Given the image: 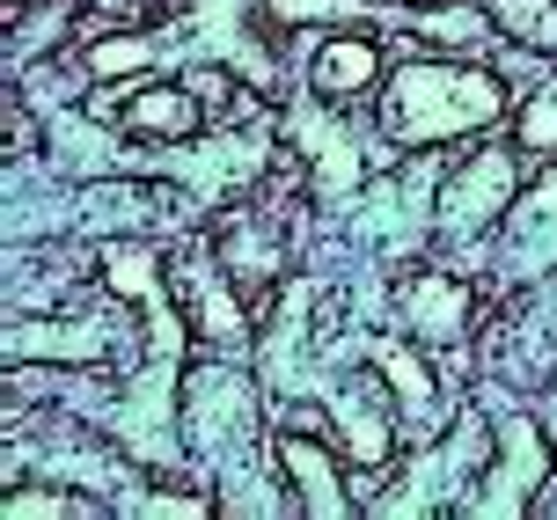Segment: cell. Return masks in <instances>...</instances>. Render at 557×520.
<instances>
[{
  "label": "cell",
  "instance_id": "3957f363",
  "mask_svg": "<svg viewBox=\"0 0 557 520\" xmlns=\"http://www.w3.org/2000/svg\"><path fill=\"white\" fill-rule=\"evenodd\" d=\"M176 294H184V315H191L198 345H221V352H243L250 345V308H243V286L227 278V264L213 257V264H184V278H176Z\"/></svg>",
  "mask_w": 557,
  "mask_h": 520
},
{
  "label": "cell",
  "instance_id": "d6986e66",
  "mask_svg": "<svg viewBox=\"0 0 557 520\" xmlns=\"http://www.w3.org/2000/svg\"><path fill=\"white\" fill-rule=\"evenodd\" d=\"M184 82H191V96H198V103H206V110H221L227 96H235V82H227L221 66H191V74H184Z\"/></svg>",
  "mask_w": 557,
  "mask_h": 520
},
{
  "label": "cell",
  "instance_id": "9a60e30c",
  "mask_svg": "<svg viewBox=\"0 0 557 520\" xmlns=\"http://www.w3.org/2000/svg\"><path fill=\"white\" fill-rule=\"evenodd\" d=\"M147 37L139 29H111V37H96V45H82V66L96 74V82H125V74H147Z\"/></svg>",
  "mask_w": 557,
  "mask_h": 520
},
{
  "label": "cell",
  "instance_id": "8fae6325",
  "mask_svg": "<svg viewBox=\"0 0 557 520\" xmlns=\"http://www.w3.org/2000/svg\"><path fill=\"white\" fill-rule=\"evenodd\" d=\"M337 425H345V447H352V469H389V447H396V425H389V411H382V396L367 382H352V388H337Z\"/></svg>",
  "mask_w": 557,
  "mask_h": 520
},
{
  "label": "cell",
  "instance_id": "7c38bea8",
  "mask_svg": "<svg viewBox=\"0 0 557 520\" xmlns=\"http://www.w3.org/2000/svg\"><path fill=\"white\" fill-rule=\"evenodd\" d=\"M308 82H315V96H367L382 82V45L374 37H323L308 59Z\"/></svg>",
  "mask_w": 557,
  "mask_h": 520
},
{
  "label": "cell",
  "instance_id": "6da1fadb",
  "mask_svg": "<svg viewBox=\"0 0 557 520\" xmlns=\"http://www.w3.org/2000/svg\"><path fill=\"white\" fill-rule=\"evenodd\" d=\"M506 110L499 74L484 66H447V59H418L389 82V110H382V133L396 147H447V139H470L484 133L492 117Z\"/></svg>",
  "mask_w": 557,
  "mask_h": 520
},
{
  "label": "cell",
  "instance_id": "ac0fdd59",
  "mask_svg": "<svg viewBox=\"0 0 557 520\" xmlns=\"http://www.w3.org/2000/svg\"><path fill=\"white\" fill-rule=\"evenodd\" d=\"M96 506L66 492H8V520H88Z\"/></svg>",
  "mask_w": 557,
  "mask_h": 520
},
{
  "label": "cell",
  "instance_id": "4fadbf2b",
  "mask_svg": "<svg viewBox=\"0 0 557 520\" xmlns=\"http://www.w3.org/2000/svg\"><path fill=\"white\" fill-rule=\"evenodd\" d=\"M103 278H111L117 301H154V286H162V257L139 243H111L103 249Z\"/></svg>",
  "mask_w": 557,
  "mask_h": 520
},
{
  "label": "cell",
  "instance_id": "277c9868",
  "mask_svg": "<svg viewBox=\"0 0 557 520\" xmlns=\"http://www.w3.org/2000/svg\"><path fill=\"white\" fill-rule=\"evenodd\" d=\"M213 257L227 264V278H235L243 294H272L278 278H286V235H278L264 213H235V220H221V235H213Z\"/></svg>",
  "mask_w": 557,
  "mask_h": 520
},
{
  "label": "cell",
  "instance_id": "e0dca14e",
  "mask_svg": "<svg viewBox=\"0 0 557 520\" xmlns=\"http://www.w3.org/2000/svg\"><path fill=\"white\" fill-rule=\"evenodd\" d=\"M513 139L529 154H557V88H535L529 103L513 110Z\"/></svg>",
  "mask_w": 557,
  "mask_h": 520
},
{
  "label": "cell",
  "instance_id": "2e32d148",
  "mask_svg": "<svg viewBox=\"0 0 557 520\" xmlns=\"http://www.w3.org/2000/svg\"><path fill=\"white\" fill-rule=\"evenodd\" d=\"M418 29H425L433 45H476V37H484V8H476V0H433V8L418 15Z\"/></svg>",
  "mask_w": 557,
  "mask_h": 520
},
{
  "label": "cell",
  "instance_id": "ffe728a7",
  "mask_svg": "<svg viewBox=\"0 0 557 520\" xmlns=\"http://www.w3.org/2000/svg\"><path fill=\"white\" fill-rule=\"evenodd\" d=\"M535 206H543V213H557V169L543 176V184H535Z\"/></svg>",
  "mask_w": 557,
  "mask_h": 520
},
{
  "label": "cell",
  "instance_id": "52a82bcc",
  "mask_svg": "<svg viewBox=\"0 0 557 520\" xmlns=\"http://www.w3.org/2000/svg\"><path fill=\"white\" fill-rule=\"evenodd\" d=\"M117 117H125L133 139H162V147H176V139H191L198 125H206V103L191 96V82H147Z\"/></svg>",
  "mask_w": 557,
  "mask_h": 520
},
{
  "label": "cell",
  "instance_id": "9c48e42d",
  "mask_svg": "<svg viewBox=\"0 0 557 520\" xmlns=\"http://www.w3.org/2000/svg\"><path fill=\"white\" fill-rule=\"evenodd\" d=\"M374 374H382V388H389L396 411L441 418V382H433V359L418 352V345H404V337H374Z\"/></svg>",
  "mask_w": 557,
  "mask_h": 520
},
{
  "label": "cell",
  "instance_id": "5bb4252c",
  "mask_svg": "<svg viewBox=\"0 0 557 520\" xmlns=\"http://www.w3.org/2000/svg\"><path fill=\"white\" fill-rule=\"evenodd\" d=\"M492 23H499L506 37H521L529 52L557 59V0H492Z\"/></svg>",
  "mask_w": 557,
  "mask_h": 520
},
{
  "label": "cell",
  "instance_id": "30bf717a",
  "mask_svg": "<svg viewBox=\"0 0 557 520\" xmlns=\"http://www.w3.org/2000/svg\"><path fill=\"white\" fill-rule=\"evenodd\" d=\"M404 315L425 345H462V330H470V286L462 278H411L404 286Z\"/></svg>",
  "mask_w": 557,
  "mask_h": 520
},
{
  "label": "cell",
  "instance_id": "5b68a950",
  "mask_svg": "<svg viewBox=\"0 0 557 520\" xmlns=\"http://www.w3.org/2000/svg\"><path fill=\"white\" fill-rule=\"evenodd\" d=\"M278 476L294 484V506H301L308 520H345V513H352V492H345L337 455L323 447V439L286 433V439H278Z\"/></svg>",
  "mask_w": 557,
  "mask_h": 520
},
{
  "label": "cell",
  "instance_id": "7a4b0ae2",
  "mask_svg": "<svg viewBox=\"0 0 557 520\" xmlns=\"http://www.w3.org/2000/svg\"><path fill=\"white\" fill-rule=\"evenodd\" d=\"M513 191H521V169H513V154L484 147V154H470V162L447 176V191H441V227L462 243V235H476V227H492V220L513 206Z\"/></svg>",
  "mask_w": 557,
  "mask_h": 520
},
{
  "label": "cell",
  "instance_id": "8992f818",
  "mask_svg": "<svg viewBox=\"0 0 557 520\" xmlns=\"http://www.w3.org/2000/svg\"><path fill=\"white\" fill-rule=\"evenodd\" d=\"M184 425H191L198 447H221L227 433H250L257 425V396L235 374L206 367V374H191V411H184Z\"/></svg>",
  "mask_w": 557,
  "mask_h": 520
},
{
  "label": "cell",
  "instance_id": "ba28073f",
  "mask_svg": "<svg viewBox=\"0 0 557 520\" xmlns=\"http://www.w3.org/2000/svg\"><path fill=\"white\" fill-rule=\"evenodd\" d=\"M8 359H52V367H103L111 337L88 323H8Z\"/></svg>",
  "mask_w": 557,
  "mask_h": 520
}]
</instances>
